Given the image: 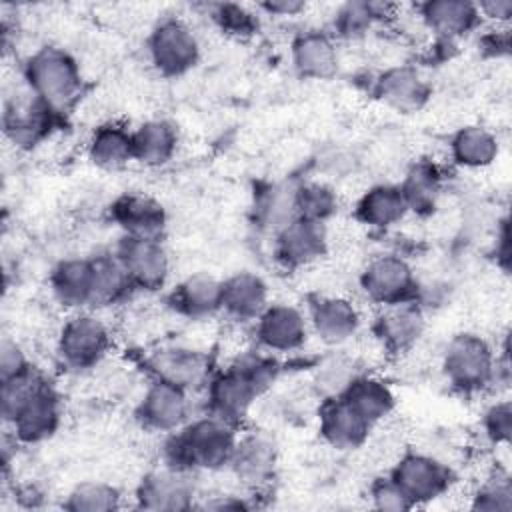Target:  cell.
Wrapping results in <instances>:
<instances>
[{
    "label": "cell",
    "mask_w": 512,
    "mask_h": 512,
    "mask_svg": "<svg viewBox=\"0 0 512 512\" xmlns=\"http://www.w3.org/2000/svg\"><path fill=\"white\" fill-rule=\"evenodd\" d=\"M310 336L308 316L294 304L270 302L254 320V338L260 350L290 354L304 348Z\"/></svg>",
    "instance_id": "30bf717a"
},
{
    "label": "cell",
    "mask_w": 512,
    "mask_h": 512,
    "mask_svg": "<svg viewBox=\"0 0 512 512\" xmlns=\"http://www.w3.org/2000/svg\"><path fill=\"white\" fill-rule=\"evenodd\" d=\"M362 374L360 360L348 350L334 348L326 354L312 374V386L322 396V400L342 396L346 388Z\"/></svg>",
    "instance_id": "d6a6232c"
},
{
    "label": "cell",
    "mask_w": 512,
    "mask_h": 512,
    "mask_svg": "<svg viewBox=\"0 0 512 512\" xmlns=\"http://www.w3.org/2000/svg\"><path fill=\"white\" fill-rule=\"evenodd\" d=\"M112 346V330L98 310L70 312L56 336V356L68 370L96 368Z\"/></svg>",
    "instance_id": "5b68a950"
},
{
    "label": "cell",
    "mask_w": 512,
    "mask_h": 512,
    "mask_svg": "<svg viewBox=\"0 0 512 512\" xmlns=\"http://www.w3.org/2000/svg\"><path fill=\"white\" fill-rule=\"evenodd\" d=\"M398 186L406 198L408 210L418 212V214L432 212L438 202V196L442 192V180H440L438 170L426 162L414 164L408 170L404 182Z\"/></svg>",
    "instance_id": "e575fe53"
},
{
    "label": "cell",
    "mask_w": 512,
    "mask_h": 512,
    "mask_svg": "<svg viewBox=\"0 0 512 512\" xmlns=\"http://www.w3.org/2000/svg\"><path fill=\"white\" fill-rule=\"evenodd\" d=\"M88 158L102 170H120L134 162L132 130L116 122H106L94 128L88 140Z\"/></svg>",
    "instance_id": "1f68e13d"
},
{
    "label": "cell",
    "mask_w": 512,
    "mask_h": 512,
    "mask_svg": "<svg viewBox=\"0 0 512 512\" xmlns=\"http://www.w3.org/2000/svg\"><path fill=\"white\" fill-rule=\"evenodd\" d=\"M298 186L290 182H276L268 184L256 196L254 212L260 226L270 230L272 234L294 220L298 214Z\"/></svg>",
    "instance_id": "836d02e7"
},
{
    "label": "cell",
    "mask_w": 512,
    "mask_h": 512,
    "mask_svg": "<svg viewBox=\"0 0 512 512\" xmlns=\"http://www.w3.org/2000/svg\"><path fill=\"white\" fill-rule=\"evenodd\" d=\"M370 500L372 506L378 510L386 512H404L414 508L408 496L398 488V484L388 476V478H378L370 486Z\"/></svg>",
    "instance_id": "b9f144b4"
},
{
    "label": "cell",
    "mask_w": 512,
    "mask_h": 512,
    "mask_svg": "<svg viewBox=\"0 0 512 512\" xmlns=\"http://www.w3.org/2000/svg\"><path fill=\"white\" fill-rule=\"evenodd\" d=\"M440 370L450 388L462 394L488 390L500 380L498 352L476 332H460L446 342Z\"/></svg>",
    "instance_id": "277c9868"
},
{
    "label": "cell",
    "mask_w": 512,
    "mask_h": 512,
    "mask_svg": "<svg viewBox=\"0 0 512 512\" xmlns=\"http://www.w3.org/2000/svg\"><path fill=\"white\" fill-rule=\"evenodd\" d=\"M358 284L364 296L380 308L416 302L420 290L412 264L400 254L372 256L360 270Z\"/></svg>",
    "instance_id": "ba28073f"
},
{
    "label": "cell",
    "mask_w": 512,
    "mask_h": 512,
    "mask_svg": "<svg viewBox=\"0 0 512 512\" xmlns=\"http://www.w3.org/2000/svg\"><path fill=\"white\" fill-rule=\"evenodd\" d=\"M376 96L402 114L418 112L430 100V84L412 66L386 68L376 80Z\"/></svg>",
    "instance_id": "cb8c5ba5"
},
{
    "label": "cell",
    "mask_w": 512,
    "mask_h": 512,
    "mask_svg": "<svg viewBox=\"0 0 512 512\" xmlns=\"http://www.w3.org/2000/svg\"><path fill=\"white\" fill-rule=\"evenodd\" d=\"M62 506L72 512H108L122 506V494L110 482L86 480L68 492Z\"/></svg>",
    "instance_id": "8d00e7d4"
},
{
    "label": "cell",
    "mask_w": 512,
    "mask_h": 512,
    "mask_svg": "<svg viewBox=\"0 0 512 512\" xmlns=\"http://www.w3.org/2000/svg\"><path fill=\"white\" fill-rule=\"evenodd\" d=\"M500 152L496 134L480 124L458 128L450 138V158L466 170H482L494 164Z\"/></svg>",
    "instance_id": "4dcf8cb0"
},
{
    "label": "cell",
    "mask_w": 512,
    "mask_h": 512,
    "mask_svg": "<svg viewBox=\"0 0 512 512\" xmlns=\"http://www.w3.org/2000/svg\"><path fill=\"white\" fill-rule=\"evenodd\" d=\"M424 328L426 316L418 302L382 306L372 326L378 346L390 354L410 352L422 338Z\"/></svg>",
    "instance_id": "ac0fdd59"
},
{
    "label": "cell",
    "mask_w": 512,
    "mask_h": 512,
    "mask_svg": "<svg viewBox=\"0 0 512 512\" xmlns=\"http://www.w3.org/2000/svg\"><path fill=\"white\" fill-rule=\"evenodd\" d=\"M318 424L322 440L340 452L362 448L374 432V428L342 396L322 400Z\"/></svg>",
    "instance_id": "d6986e66"
},
{
    "label": "cell",
    "mask_w": 512,
    "mask_h": 512,
    "mask_svg": "<svg viewBox=\"0 0 512 512\" xmlns=\"http://www.w3.org/2000/svg\"><path fill=\"white\" fill-rule=\"evenodd\" d=\"M178 148V132L166 118H150L132 130L134 160L156 168L172 160Z\"/></svg>",
    "instance_id": "83f0119b"
},
{
    "label": "cell",
    "mask_w": 512,
    "mask_h": 512,
    "mask_svg": "<svg viewBox=\"0 0 512 512\" xmlns=\"http://www.w3.org/2000/svg\"><path fill=\"white\" fill-rule=\"evenodd\" d=\"M388 476L408 496L412 506H422L448 496L454 484L452 468L436 454L424 450L402 452L392 464Z\"/></svg>",
    "instance_id": "8992f818"
},
{
    "label": "cell",
    "mask_w": 512,
    "mask_h": 512,
    "mask_svg": "<svg viewBox=\"0 0 512 512\" xmlns=\"http://www.w3.org/2000/svg\"><path fill=\"white\" fill-rule=\"evenodd\" d=\"M32 366L34 364L26 356L24 348L14 338L4 336L2 342H0V380L22 374Z\"/></svg>",
    "instance_id": "ee69618b"
},
{
    "label": "cell",
    "mask_w": 512,
    "mask_h": 512,
    "mask_svg": "<svg viewBox=\"0 0 512 512\" xmlns=\"http://www.w3.org/2000/svg\"><path fill=\"white\" fill-rule=\"evenodd\" d=\"M196 486L192 472L162 464L142 476L136 486V504L144 510L176 512L194 506Z\"/></svg>",
    "instance_id": "2e32d148"
},
{
    "label": "cell",
    "mask_w": 512,
    "mask_h": 512,
    "mask_svg": "<svg viewBox=\"0 0 512 512\" xmlns=\"http://www.w3.org/2000/svg\"><path fill=\"white\" fill-rule=\"evenodd\" d=\"M110 216L122 234L144 238H162L168 222L164 206L146 194L118 196L110 206Z\"/></svg>",
    "instance_id": "d4e9b609"
},
{
    "label": "cell",
    "mask_w": 512,
    "mask_h": 512,
    "mask_svg": "<svg viewBox=\"0 0 512 512\" xmlns=\"http://www.w3.org/2000/svg\"><path fill=\"white\" fill-rule=\"evenodd\" d=\"M46 378L38 372L36 366L28 368L22 374H16L12 378L0 380V414L4 424H8L16 412L22 408V404L32 396V392L44 382Z\"/></svg>",
    "instance_id": "f35d334b"
},
{
    "label": "cell",
    "mask_w": 512,
    "mask_h": 512,
    "mask_svg": "<svg viewBox=\"0 0 512 512\" xmlns=\"http://www.w3.org/2000/svg\"><path fill=\"white\" fill-rule=\"evenodd\" d=\"M406 198L398 184H374L356 202V218L378 230H386L402 222L408 214Z\"/></svg>",
    "instance_id": "4316f807"
},
{
    "label": "cell",
    "mask_w": 512,
    "mask_h": 512,
    "mask_svg": "<svg viewBox=\"0 0 512 512\" xmlns=\"http://www.w3.org/2000/svg\"><path fill=\"white\" fill-rule=\"evenodd\" d=\"M188 396V390L152 378L136 406V420L150 432H176L190 420Z\"/></svg>",
    "instance_id": "4fadbf2b"
},
{
    "label": "cell",
    "mask_w": 512,
    "mask_h": 512,
    "mask_svg": "<svg viewBox=\"0 0 512 512\" xmlns=\"http://www.w3.org/2000/svg\"><path fill=\"white\" fill-rule=\"evenodd\" d=\"M310 332L330 348L346 346L362 326L358 306L342 294H320L308 312Z\"/></svg>",
    "instance_id": "e0dca14e"
},
{
    "label": "cell",
    "mask_w": 512,
    "mask_h": 512,
    "mask_svg": "<svg viewBox=\"0 0 512 512\" xmlns=\"http://www.w3.org/2000/svg\"><path fill=\"white\" fill-rule=\"evenodd\" d=\"M24 84L48 110L66 112L82 92L80 64L60 46H42L24 64Z\"/></svg>",
    "instance_id": "3957f363"
},
{
    "label": "cell",
    "mask_w": 512,
    "mask_h": 512,
    "mask_svg": "<svg viewBox=\"0 0 512 512\" xmlns=\"http://www.w3.org/2000/svg\"><path fill=\"white\" fill-rule=\"evenodd\" d=\"M470 508L484 512L512 510V482L506 470H490L470 496Z\"/></svg>",
    "instance_id": "74e56055"
},
{
    "label": "cell",
    "mask_w": 512,
    "mask_h": 512,
    "mask_svg": "<svg viewBox=\"0 0 512 512\" xmlns=\"http://www.w3.org/2000/svg\"><path fill=\"white\" fill-rule=\"evenodd\" d=\"M328 252V228L324 222L296 216L274 232V256L290 270L306 268Z\"/></svg>",
    "instance_id": "9a60e30c"
},
{
    "label": "cell",
    "mask_w": 512,
    "mask_h": 512,
    "mask_svg": "<svg viewBox=\"0 0 512 512\" xmlns=\"http://www.w3.org/2000/svg\"><path fill=\"white\" fill-rule=\"evenodd\" d=\"M390 6L380 2H346L334 12V34L346 40H358L368 30L388 16Z\"/></svg>",
    "instance_id": "d590c367"
},
{
    "label": "cell",
    "mask_w": 512,
    "mask_h": 512,
    "mask_svg": "<svg viewBox=\"0 0 512 512\" xmlns=\"http://www.w3.org/2000/svg\"><path fill=\"white\" fill-rule=\"evenodd\" d=\"M92 258V294H90V310H106L128 298L134 288L130 276L118 258L108 254L90 256Z\"/></svg>",
    "instance_id": "f546056e"
},
{
    "label": "cell",
    "mask_w": 512,
    "mask_h": 512,
    "mask_svg": "<svg viewBox=\"0 0 512 512\" xmlns=\"http://www.w3.org/2000/svg\"><path fill=\"white\" fill-rule=\"evenodd\" d=\"M260 10H264L268 16H298L306 10V2L302 0H266L258 4Z\"/></svg>",
    "instance_id": "bcb514c9"
},
{
    "label": "cell",
    "mask_w": 512,
    "mask_h": 512,
    "mask_svg": "<svg viewBox=\"0 0 512 512\" xmlns=\"http://www.w3.org/2000/svg\"><path fill=\"white\" fill-rule=\"evenodd\" d=\"M146 368L152 378L176 384L188 392H194L208 384L210 356L190 344H170L154 350L146 358Z\"/></svg>",
    "instance_id": "8fae6325"
},
{
    "label": "cell",
    "mask_w": 512,
    "mask_h": 512,
    "mask_svg": "<svg viewBox=\"0 0 512 512\" xmlns=\"http://www.w3.org/2000/svg\"><path fill=\"white\" fill-rule=\"evenodd\" d=\"M476 6L482 20H490L494 24H506L512 18L510 0H486V2H476Z\"/></svg>",
    "instance_id": "f6af8a7d"
},
{
    "label": "cell",
    "mask_w": 512,
    "mask_h": 512,
    "mask_svg": "<svg viewBox=\"0 0 512 512\" xmlns=\"http://www.w3.org/2000/svg\"><path fill=\"white\" fill-rule=\"evenodd\" d=\"M276 466L278 446L270 434L260 430L238 432L228 470L242 486L250 490L268 486L276 474Z\"/></svg>",
    "instance_id": "5bb4252c"
},
{
    "label": "cell",
    "mask_w": 512,
    "mask_h": 512,
    "mask_svg": "<svg viewBox=\"0 0 512 512\" xmlns=\"http://www.w3.org/2000/svg\"><path fill=\"white\" fill-rule=\"evenodd\" d=\"M298 214L310 220L324 222L338 210V194L324 182H304L298 186Z\"/></svg>",
    "instance_id": "ab89813d"
},
{
    "label": "cell",
    "mask_w": 512,
    "mask_h": 512,
    "mask_svg": "<svg viewBox=\"0 0 512 512\" xmlns=\"http://www.w3.org/2000/svg\"><path fill=\"white\" fill-rule=\"evenodd\" d=\"M48 286L52 298L68 312L90 310L92 294V258H64L50 276Z\"/></svg>",
    "instance_id": "484cf974"
},
{
    "label": "cell",
    "mask_w": 512,
    "mask_h": 512,
    "mask_svg": "<svg viewBox=\"0 0 512 512\" xmlns=\"http://www.w3.org/2000/svg\"><path fill=\"white\" fill-rule=\"evenodd\" d=\"M148 58L166 78L188 74L200 60V42L188 22L176 16L162 18L148 34Z\"/></svg>",
    "instance_id": "52a82bcc"
},
{
    "label": "cell",
    "mask_w": 512,
    "mask_h": 512,
    "mask_svg": "<svg viewBox=\"0 0 512 512\" xmlns=\"http://www.w3.org/2000/svg\"><path fill=\"white\" fill-rule=\"evenodd\" d=\"M278 378V364L270 352H240L222 372L212 374L206 384L208 412L240 426L256 400L268 392Z\"/></svg>",
    "instance_id": "6da1fadb"
},
{
    "label": "cell",
    "mask_w": 512,
    "mask_h": 512,
    "mask_svg": "<svg viewBox=\"0 0 512 512\" xmlns=\"http://www.w3.org/2000/svg\"><path fill=\"white\" fill-rule=\"evenodd\" d=\"M270 304L266 280L250 270H240L222 280V312L236 322H254Z\"/></svg>",
    "instance_id": "ffe728a7"
},
{
    "label": "cell",
    "mask_w": 512,
    "mask_h": 512,
    "mask_svg": "<svg viewBox=\"0 0 512 512\" xmlns=\"http://www.w3.org/2000/svg\"><path fill=\"white\" fill-rule=\"evenodd\" d=\"M214 20L218 22V26L222 30H226L228 34H236V36L252 34L254 28H256V16L252 12H248L246 8L236 6V4L216 6Z\"/></svg>",
    "instance_id": "7bdbcfd3"
},
{
    "label": "cell",
    "mask_w": 512,
    "mask_h": 512,
    "mask_svg": "<svg viewBox=\"0 0 512 512\" xmlns=\"http://www.w3.org/2000/svg\"><path fill=\"white\" fill-rule=\"evenodd\" d=\"M170 308L188 320H206L222 312V280L196 272L176 284L168 296Z\"/></svg>",
    "instance_id": "7402d4cb"
},
{
    "label": "cell",
    "mask_w": 512,
    "mask_h": 512,
    "mask_svg": "<svg viewBox=\"0 0 512 512\" xmlns=\"http://www.w3.org/2000/svg\"><path fill=\"white\" fill-rule=\"evenodd\" d=\"M292 66L300 78L328 80L338 72V48L334 38L322 30L300 32L290 46Z\"/></svg>",
    "instance_id": "44dd1931"
},
{
    "label": "cell",
    "mask_w": 512,
    "mask_h": 512,
    "mask_svg": "<svg viewBox=\"0 0 512 512\" xmlns=\"http://www.w3.org/2000/svg\"><path fill=\"white\" fill-rule=\"evenodd\" d=\"M62 400L58 390L44 380L6 424L18 444H40L52 438L62 424Z\"/></svg>",
    "instance_id": "7c38bea8"
},
{
    "label": "cell",
    "mask_w": 512,
    "mask_h": 512,
    "mask_svg": "<svg viewBox=\"0 0 512 512\" xmlns=\"http://www.w3.org/2000/svg\"><path fill=\"white\" fill-rule=\"evenodd\" d=\"M112 254L124 266L136 290L154 292L164 288L170 276V256L162 238L122 234Z\"/></svg>",
    "instance_id": "9c48e42d"
},
{
    "label": "cell",
    "mask_w": 512,
    "mask_h": 512,
    "mask_svg": "<svg viewBox=\"0 0 512 512\" xmlns=\"http://www.w3.org/2000/svg\"><path fill=\"white\" fill-rule=\"evenodd\" d=\"M484 438L494 446H508L512 436V404L508 398H496L490 402L480 418Z\"/></svg>",
    "instance_id": "60d3db41"
},
{
    "label": "cell",
    "mask_w": 512,
    "mask_h": 512,
    "mask_svg": "<svg viewBox=\"0 0 512 512\" xmlns=\"http://www.w3.org/2000/svg\"><path fill=\"white\" fill-rule=\"evenodd\" d=\"M238 440V426L206 412L190 418L176 432L166 434L162 464L186 472H216L230 464Z\"/></svg>",
    "instance_id": "7a4b0ae2"
},
{
    "label": "cell",
    "mask_w": 512,
    "mask_h": 512,
    "mask_svg": "<svg viewBox=\"0 0 512 512\" xmlns=\"http://www.w3.org/2000/svg\"><path fill=\"white\" fill-rule=\"evenodd\" d=\"M418 16L444 42L468 36L482 22L476 2L470 0H428L418 6Z\"/></svg>",
    "instance_id": "603a6c76"
},
{
    "label": "cell",
    "mask_w": 512,
    "mask_h": 512,
    "mask_svg": "<svg viewBox=\"0 0 512 512\" xmlns=\"http://www.w3.org/2000/svg\"><path fill=\"white\" fill-rule=\"evenodd\" d=\"M338 398V396H336ZM342 398L372 426H380L396 406L392 388L378 376L360 374L342 394Z\"/></svg>",
    "instance_id": "f1b7e54d"
}]
</instances>
